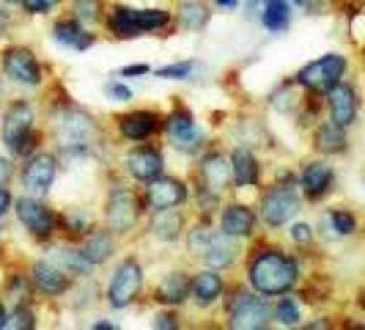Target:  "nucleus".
I'll return each mask as SVG.
<instances>
[{
	"label": "nucleus",
	"mask_w": 365,
	"mask_h": 330,
	"mask_svg": "<svg viewBox=\"0 0 365 330\" xmlns=\"http://www.w3.org/2000/svg\"><path fill=\"white\" fill-rule=\"evenodd\" d=\"M53 41L63 50H72V53H86L91 50L93 44L99 41V36L93 34L91 28H86L83 22L72 14H63L53 22Z\"/></svg>",
	"instance_id": "nucleus-24"
},
{
	"label": "nucleus",
	"mask_w": 365,
	"mask_h": 330,
	"mask_svg": "<svg viewBox=\"0 0 365 330\" xmlns=\"http://www.w3.org/2000/svg\"><path fill=\"white\" fill-rule=\"evenodd\" d=\"M69 14L80 19L86 28H93V25H105L108 6L105 0H69Z\"/></svg>",
	"instance_id": "nucleus-36"
},
{
	"label": "nucleus",
	"mask_w": 365,
	"mask_h": 330,
	"mask_svg": "<svg viewBox=\"0 0 365 330\" xmlns=\"http://www.w3.org/2000/svg\"><path fill=\"white\" fill-rule=\"evenodd\" d=\"M258 226H261V220H258L256 206H250V204H245V201H237V199L222 204V209H220V215H217L220 231L228 234V237L239 239V242H247V239L256 237Z\"/></svg>",
	"instance_id": "nucleus-16"
},
{
	"label": "nucleus",
	"mask_w": 365,
	"mask_h": 330,
	"mask_svg": "<svg viewBox=\"0 0 365 330\" xmlns=\"http://www.w3.org/2000/svg\"><path fill=\"white\" fill-rule=\"evenodd\" d=\"M302 278L299 259L277 248V245H258L245 261V284L264 297H280L297 289Z\"/></svg>",
	"instance_id": "nucleus-2"
},
{
	"label": "nucleus",
	"mask_w": 365,
	"mask_h": 330,
	"mask_svg": "<svg viewBox=\"0 0 365 330\" xmlns=\"http://www.w3.org/2000/svg\"><path fill=\"white\" fill-rule=\"evenodd\" d=\"M28 275H31V281H34L36 294L47 297V300L66 297L74 286V278H69V275L63 273L53 259H34V261L28 264Z\"/></svg>",
	"instance_id": "nucleus-19"
},
{
	"label": "nucleus",
	"mask_w": 365,
	"mask_h": 330,
	"mask_svg": "<svg viewBox=\"0 0 365 330\" xmlns=\"http://www.w3.org/2000/svg\"><path fill=\"white\" fill-rule=\"evenodd\" d=\"M256 212L261 226L269 229V231H277V229L289 226L302 212V193H299L297 176L289 174L283 182H274L269 187H264L261 196H258Z\"/></svg>",
	"instance_id": "nucleus-6"
},
{
	"label": "nucleus",
	"mask_w": 365,
	"mask_h": 330,
	"mask_svg": "<svg viewBox=\"0 0 365 330\" xmlns=\"http://www.w3.org/2000/svg\"><path fill=\"white\" fill-rule=\"evenodd\" d=\"M148 212L143 190H135L127 182H110L102 204V226H108L115 237H127Z\"/></svg>",
	"instance_id": "nucleus-5"
},
{
	"label": "nucleus",
	"mask_w": 365,
	"mask_h": 330,
	"mask_svg": "<svg viewBox=\"0 0 365 330\" xmlns=\"http://www.w3.org/2000/svg\"><path fill=\"white\" fill-rule=\"evenodd\" d=\"M36 129V108L31 99H11L9 108L3 110V124H0V144L11 154L14 149Z\"/></svg>",
	"instance_id": "nucleus-14"
},
{
	"label": "nucleus",
	"mask_w": 365,
	"mask_h": 330,
	"mask_svg": "<svg viewBox=\"0 0 365 330\" xmlns=\"http://www.w3.org/2000/svg\"><path fill=\"white\" fill-rule=\"evenodd\" d=\"M179 309H163V311L157 314L154 319H151V328L157 330H176L182 322H179Z\"/></svg>",
	"instance_id": "nucleus-45"
},
{
	"label": "nucleus",
	"mask_w": 365,
	"mask_h": 330,
	"mask_svg": "<svg viewBox=\"0 0 365 330\" xmlns=\"http://www.w3.org/2000/svg\"><path fill=\"white\" fill-rule=\"evenodd\" d=\"M349 72V58L341 53H324L319 58L308 61L305 66H299L294 74V83L308 94H319L327 96V91H332Z\"/></svg>",
	"instance_id": "nucleus-8"
},
{
	"label": "nucleus",
	"mask_w": 365,
	"mask_h": 330,
	"mask_svg": "<svg viewBox=\"0 0 365 330\" xmlns=\"http://www.w3.org/2000/svg\"><path fill=\"white\" fill-rule=\"evenodd\" d=\"M231 174H234V190H256L264 179V165L258 160L253 146L237 144L231 149Z\"/></svg>",
	"instance_id": "nucleus-22"
},
{
	"label": "nucleus",
	"mask_w": 365,
	"mask_h": 330,
	"mask_svg": "<svg viewBox=\"0 0 365 330\" xmlns=\"http://www.w3.org/2000/svg\"><path fill=\"white\" fill-rule=\"evenodd\" d=\"M0 239H3V226H0Z\"/></svg>",
	"instance_id": "nucleus-57"
},
{
	"label": "nucleus",
	"mask_w": 365,
	"mask_h": 330,
	"mask_svg": "<svg viewBox=\"0 0 365 330\" xmlns=\"http://www.w3.org/2000/svg\"><path fill=\"white\" fill-rule=\"evenodd\" d=\"M47 259H53L55 264L74 281H91L93 273H96V264L86 256L80 242H66V239L50 242V256Z\"/></svg>",
	"instance_id": "nucleus-21"
},
{
	"label": "nucleus",
	"mask_w": 365,
	"mask_h": 330,
	"mask_svg": "<svg viewBox=\"0 0 365 330\" xmlns=\"http://www.w3.org/2000/svg\"><path fill=\"white\" fill-rule=\"evenodd\" d=\"M297 91H302L297 83H294V77L292 80H286V83H280L277 86V91L269 94V105H272L277 113H292V110L299 108V96H297Z\"/></svg>",
	"instance_id": "nucleus-39"
},
{
	"label": "nucleus",
	"mask_w": 365,
	"mask_h": 330,
	"mask_svg": "<svg viewBox=\"0 0 365 330\" xmlns=\"http://www.w3.org/2000/svg\"><path fill=\"white\" fill-rule=\"evenodd\" d=\"M289 239H292L294 248H311L313 239H316V231H313L311 223H292L289 226Z\"/></svg>",
	"instance_id": "nucleus-44"
},
{
	"label": "nucleus",
	"mask_w": 365,
	"mask_h": 330,
	"mask_svg": "<svg viewBox=\"0 0 365 330\" xmlns=\"http://www.w3.org/2000/svg\"><path fill=\"white\" fill-rule=\"evenodd\" d=\"M192 196V187L184 182L182 176L163 174L154 182L143 184V199H146L148 212L157 209H170V206H184Z\"/></svg>",
	"instance_id": "nucleus-17"
},
{
	"label": "nucleus",
	"mask_w": 365,
	"mask_h": 330,
	"mask_svg": "<svg viewBox=\"0 0 365 330\" xmlns=\"http://www.w3.org/2000/svg\"><path fill=\"white\" fill-rule=\"evenodd\" d=\"M146 74H151L148 64H129V66L118 69V77H146Z\"/></svg>",
	"instance_id": "nucleus-49"
},
{
	"label": "nucleus",
	"mask_w": 365,
	"mask_h": 330,
	"mask_svg": "<svg viewBox=\"0 0 365 330\" xmlns=\"http://www.w3.org/2000/svg\"><path fill=\"white\" fill-rule=\"evenodd\" d=\"M242 6H245L247 11H256L258 6H261V0H242Z\"/></svg>",
	"instance_id": "nucleus-54"
},
{
	"label": "nucleus",
	"mask_w": 365,
	"mask_h": 330,
	"mask_svg": "<svg viewBox=\"0 0 365 330\" xmlns=\"http://www.w3.org/2000/svg\"><path fill=\"white\" fill-rule=\"evenodd\" d=\"M212 3L217 6L220 11H234V9H239L242 0H212Z\"/></svg>",
	"instance_id": "nucleus-51"
},
{
	"label": "nucleus",
	"mask_w": 365,
	"mask_h": 330,
	"mask_svg": "<svg viewBox=\"0 0 365 330\" xmlns=\"http://www.w3.org/2000/svg\"><path fill=\"white\" fill-rule=\"evenodd\" d=\"M143 284H146V273L138 256H124L115 267L105 289V300L113 311H124L129 306H135L143 294Z\"/></svg>",
	"instance_id": "nucleus-10"
},
{
	"label": "nucleus",
	"mask_w": 365,
	"mask_h": 330,
	"mask_svg": "<svg viewBox=\"0 0 365 330\" xmlns=\"http://www.w3.org/2000/svg\"><path fill=\"white\" fill-rule=\"evenodd\" d=\"M102 226L88 206H66L58 212V237L66 242H83Z\"/></svg>",
	"instance_id": "nucleus-27"
},
{
	"label": "nucleus",
	"mask_w": 365,
	"mask_h": 330,
	"mask_svg": "<svg viewBox=\"0 0 365 330\" xmlns=\"http://www.w3.org/2000/svg\"><path fill=\"white\" fill-rule=\"evenodd\" d=\"M146 234L163 245H173L184 239L187 234V215H184L182 206H170V209H157L148 215L146 223Z\"/></svg>",
	"instance_id": "nucleus-26"
},
{
	"label": "nucleus",
	"mask_w": 365,
	"mask_h": 330,
	"mask_svg": "<svg viewBox=\"0 0 365 330\" xmlns=\"http://www.w3.org/2000/svg\"><path fill=\"white\" fill-rule=\"evenodd\" d=\"M6 328H9V330H34V328H36V311H34V300L11 303Z\"/></svg>",
	"instance_id": "nucleus-40"
},
{
	"label": "nucleus",
	"mask_w": 365,
	"mask_h": 330,
	"mask_svg": "<svg viewBox=\"0 0 365 330\" xmlns=\"http://www.w3.org/2000/svg\"><path fill=\"white\" fill-rule=\"evenodd\" d=\"M225 289H228V281H225L222 270L203 267L198 273H192V294H190V300L195 303V309L209 311V309H215L217 303H222Z\"/></svg>",
	"instance_id": "nucleus-25"
},
{
	"label": "nucleus",
	"mask_w": 365,
	"mask_h": 330,
	"mask_svg": "<svg viewBox=\"0 0 365 330\" xmlns=\"http://www.w3.org/2000/svg\"><path fill=\"white\" fill-rule=\"evenodd\" d=\"M105 94H108L110 99H115V102H132V99H135V91L129 89L127 83H121V80L105 83Z\"/></svg>",
	"instance_id": "nucleus-46"
},
{
	"label": "nucleus",
	"mask_w": 365,
	"mask_h": 330,
	"mask_svg": "<svg viewBox=\"0 0 365 330\" xmlns=\"http://www.w3.org/2000/svg\"><path fill=\"white\" fill-rule=\"evenodd\" d=\"M93 330H115V322H93Z\"/></svg>",
	"instance_id": "nucleus-53"
},
{
	"label": "nucleus",
	"mask_w": 365,
	"mask_h": 330,
	"mask_svg": "<svg viewBox=\"0 0 365 330\" xmlns=\"http://www.w3.org/2000/svg\"><path fill=\"white\" fill-rule=\"evenodd\" d=\"M176 25L173 14L168 9H138V6H127V3H115L110 6L105 14V28L113 39L118 41H129V39H140L148 34H163Z\"/></svg>",
	"instance_id": "nucleus-3"
},
{
	"label": "nucleus",
	"mask_w": 365,
	"mask_h": 330,
	"mask_svg": "<svg viewBox=\"0 0 365 330\" xmlns=\"http://www.w3.org/2000/svg\"><path fill=\"white\" fill-rule=\"evenodd\" d=\"M163 132L165 138H168V144H170V149H176L184 157H198L201 151L209 149L206 132L198 124L195 113L187 108V105H182V102H176L173 108L165 113Z\"/></svg>",
	"instance_id": "nucleus-7"
},
{
	"label": "nucleus",
	"mask_w": 365,
	"mask_h": 330,
	"mask_svg": "<svg viewBox=\"0 0 365 330\" xmlns=\"http://www.w3.org/2000/svg\"><path fill=\"white\" fill-rule=\"evenodd\" d=\"M190 294H192V273H187V270H170L154 286L151 300L157 306H163V309H182L184 303H190Z\"/></svg>",
	"instance_id": "nucleus-23"
},
{
	"label": "nucleus",
	"mask_w": 365,
	"mask_h": 330,
	"mask_svg": "<svg viewBox=\"0 0 365 330\" xmlns=\"http://www.w3.org/2000/svg\"><path fill=\"white\" fill-rule=\"evenodd\" d=\"M14 215L31 239L41 245H50L58 239V209H53L41 196L22 193L19 199H14Z\"/></svg>",
	"instance_id": "nucleus-9"
},
{
	"label": "nucleus",
	"mask_w": 365,
	"mask_h": 330,
	"mask_svg": "<svg viewBox=\"0 0 365 330\" xmlns=\"http://www.w3.org/2000/svg\"><path fill=\"white\" fill-rule=\"evenodd\" d=\"M195 72V61H176V64H165L160 69H154L157 80H187Z\"/></svg>",
	"instance_id": "nucleus-42"
},
{
	"label": "nucleus",
	"mask_w": 365,
	"mask_h": 330,
	"mask_svg": "<svg viewBox=\"0 0 365 330\" xmlns=\"http://www.w3.org/2000/svg\"><path fill=\"white\" fill-rule=\"evenodd\" d=\"M327 3H338V0H327Z\"/></svg>",
	"instance_id": "nucleus-58"
},
{
	"label": "nucleus",
	"mask_w": 365,
	"mask_h": 330,
	"mask_svg": "<svg viewBox=\"0 0 365 330\" xmlns=\"http://www.w3.org/2000/svg\"><path fill=\"white\" fill-rule=\"evenodd\" d=\"M0 72L9 83L19 89H41L44 86V66L36 58V53L25 44H9L0 53Z\"/></svg>",
	"instance_id": "nucleus-11"
},
{
	"label": "nucleus",
	"mask_w": 365,
	"mask_h": 330,
	"mask_svg": "<svg viewBox=\"0 0 365 330\" xmlns=\"http://www.w3.org/2000/svg\"><path fill=\"white\" fill-rule=\"evenodd\" d=\"M47 138L55 146V154L63 160H83L102 146V124L91 110L80 108L69 99L50 108Z\"/></svg>",
	"instance_id": "nucleus-1"
},
{
	"label": "nucleus",
	"mask_w": 365,
	"mask_h": 330,
	"mask_svg": "<svg viewBox=\"0 0 365 330\" xmlns=\"http://www.w3.org/2000/svg\"><path fill=\"white\" fill-rule=\"evenodd\" d=\"M327 218H329V223H332L338 239L351 237V234L357 231V218H354V212H349V209H341V206L327 209Z\"/></svg>",
	"instance_id": "nucleus-41"
},
{
	"label": "nucleus",
	"mask_w": 365,
	"mask_h": 330,
	"mask_svg": "<svg viewBox=\"0 0 365 330\" xmlns=\"http://www.w3.org/2000/svg\"><path fill=\"white\" fill-rule=\"evenodd\" d=\"M195 182L206 184L217 193H228L234 190V174H231V157L220 149H206L198 154V165H195Z\"/></svg>",
	"instance_id": "nucleus-18"
},
{
	"label": "nucleus",
	"mask_w": 365,
	"mask_h": 330,
	"mask_svg": "<svg viewBox=\"0 0 365 330\" xmlns=\"http://www.w3.org/2000/svg\"><path fill=\"white\" fill-rule=\"evenodd\" d=\"M6 322H9V309H6V300L0 297V330H6Z\"/></svg>",
	"instance_id": "nucleus-52"
},
{
	"label": "nucleus",
	"mask_w": 365,
	"mask_h": 330,
	"mask_svg": "<svg viewBox=\"0 0 365 330\" xmlns=\"http://www.w3.org/2000/svg\"><path fill=\"white\" fill-rule=\"evenodd\" d=\"M61 3L63 0H22L17 9L22 14H28V17H47V14H53Z\"/></svg>",
	"instance_id": "nucleus-43"
},
{
	"label": "nucleus",
	"mask_w": 365,
	"mask_h": 330,
	"mask_svg": "<svg viewBox=\"0 0 365 330\" xmlns=\"http://www.w3.org/2000/svg\"><path fill=\"white\" fill-rule=\"evenodd\" d=\"M6 3H11V6H19V3H22V0H6Z\"/></svg>",
	"instance_id": "nucleus-56"
},
{
	"label": "nucleus",
	"mask_w": 365,
	"mask_h": 330,
	"mask_svg": "<svg viewBox=\"0 0 365 330\" xmlns=\"http://www.w3.org/2000/svg\"><path fill=\"white\" fill-rule=\"evenodd\" d=\"M274 325H283V328H299L302 325V306H299L297 294H280L274 300Z\"/></svg>",
	"instance_id": "nucleus-37"
},
{
	"label": "nucleus",
	"mask_w": 365,
	"mask_h": 330,
	"mask_svg": "<svg viewBox=\"0 0 365 330\" xmlns=\"http://www.w3.org/2000/svg\"><path fill=\"white\" fill-rule=\"evenodd\" d=\"M209 17H212V11H209V3L206 0H179V6H176V25L187 31V34H198L203 31L206 25H209Z\"/></svg>",
	"instance_id": "nucleus-32"
},
{
	"label": "nucleus",
	"mask_w": 365,
	"mask_h": 330,
	"mask_svg": "<svg viewBox=\"0 0 365 330\" xmlns=\"http://www.w3.org/2000/svg\"><path fill=\"white\" fill-rule=\"evenodd\" d=\"M9 212H14V193L9 187H0V220L6 218Z\"/></svg>",
	"instance_id": "nucleus-50"
},
{
	"label": "nucleus",
	"mask_w": 365,
	"mask_h": 330,
	"mask_svg": "<svg viewBox=\"0 0 365 330\" xmlns=\"http://www.w3.org/2000/svg\"><path fill=\"white\" fill-rule=\"evenodd\" d=\"M292 0H261V25L269 34H286L292 25Z\"/></svg>",
	"instance_id": "nucleus-33"
},
{
	"label": "nucleus",
	"mask_w": 365,
	"mask_h": 330,
	"mask_svg": "<svg viewBox=\"0 0 365 330\" xmlns=\"http://www.w3.org/2000/svg\"><path fill=\"white\" fill-rule=\"evenodd\" d=\"M313 149L322 154V157H335V154H344L349 149V135L346 127L335 124L332 119L319 121L313 129Z\"/></svg>",
	"instance_id": "nucleus-30"
},
{
	"label": "nucleus",
	"mask_w": 365,
	"mask_h": 330,
	"mask_svg": "<svg viewBox=\"0 0 365 330\" xmlns=\"http://www.w3.org/2000/svg\"><path fill=\"white\" fill-rule=\"evenodd\" d=\"M58 168H61V157L55 151H47V149H41L36 154H31L28 160H22V168H19L22 193L47 199L55 179H58Z\"/></svg>",
	"instance_id": "nucleus-12"
},
{
	"label": "nucleus",
	"mask_w": 365,
	"mask_h": 330,
	"mask_svg": "<svg viewBox=\"0 0 365 330\" xmlns=\"http://www.w3.org/2000/svg\"><path fill=\"white\" fill-rule=\"evenodd\" d=\"M324 105H327V110H329V119H332L335 124H341V127L349 129L357 121V116H360V94H357V89H354L351 83L341 80L332 91H327Z\"/></svg>",
	"instance_id": "nucleus-28"
},
{
	"label": "nucleus",
	"mask_w": 365,
	"mask_h": 330,
	"mask_svg": "<svg viewBox=\"0 0 365 330\" xmlns=\"http://www.w3.org/2000/svg\"><path fill=\"white\" fill-rule=\"evenodd\" d=\"M165 127V116L154 108H135L115 119V132L124 144H143L157 138Z\"/></svg>",
	"instance_id": "nucleus-15"
},
{
	"label": "nucleus",
	"mask_w": 365,
	"mask_h": 330,
	"mask_svg": "<svg viewBox=\"0 0 365 330\" xmlns=\"http://www.w3.org/2000/svg\"><path fill=\"white\" fill-rule=\"evenodd\" d=\"M217 226H212V220H195L192 226H187V234H184V245H187V254L192 259H201L206 254V248L212 245V239L217 237Z\"/></svg>",
	"instance_id": "nucleus-34"
},
{
	"label": "nucleus",
	"mask_w": 365,
	"mask_h": 330,
	"mask_svg": "<svg viewBox=\"0 0 365 330\" xmlns=\"http://www.w3.org/2000/svg\"><path fill=\"white\" fill-rule=\"evenodd\" d=\"M242 256V242L234 237H228V234H222L217 231V237L212 239V245L206 248V254L201 256L203 267H212V270H228V267H234Z\"/></svg>",
	"instance_id": "nucleus-29"
},
{
	"label": "nucleus",
	"mask_w": 365,
	"mask_h": 330,
	"mask_svg": "<svg viewBox=\"0 0 365 330\" xmlns=\"http://www.w3.org/2000/svg\"><path fill=\"white\" fill-rule=\"evenodd\" d=\"M11 9H17V6H11V3H0V39L6 36L9 31H11V25H14V11Z\"/></svg>",
	"instance_id": "nucleus-48"
},
{
	"label": "nucleus",
	"mask_w": 365,
	"mask_h": 330,
	"mask_svg": "<svg viewBox=\"0 0 365 330\" xmlns=\"http://www.w3.org/2000/svg\"><path fill=\"white\" fill-rule=\"evenodd\" d=\"M83 251H86V256L91 259L96 267H102V264H108L110 259L118 254V237L110 231L108 226H99L96 231H93L91 237H86L83 242Z\"/></svg>",
	"instance_id": "nucleus-31"
},
{
	"label": "nucleus",
	"mask_w": 365,
	"mask_h": 330,
	"mask_svg": "<svg viewBox=\"0 0 365 330\" xmlns=\"http://www.w3.org/2000/svg\"><path fill=\"white\" fill-rule=\"evenodd\" d=\"M297 184L305 201H322L335 187V168L327 160H308L297 174Z\"/></svg>",
	"instance_id": "nucleus-20"
},
{
	"label": "nucleus",
	"mask_w": 365,
	"mask_h": 330,
	"mask_svg": "<svg viewBox=\"0 0 365 330\" xmlns=\"http://www.w3.org/2000/svg\"><path fill=\"white\" fill-rule=\"evenodd\" d=\"M222 314L225 328L231 330H267L274 325V303H269V297L253 292L250 286L225 289Z\"/></svg>",
	"instance_id": "nucleus-4"
},
{
	"label": "nucleus",
	"mask_w": 365,
	"mask_h": 330,
	"mask_svg": "<svg viewBox=\"0 0 365 330\" xmlns=\"http://www.w3.org/2000/svg\"><path fill=\"white\" fill-rule=\"evenodd\" d=\"M292 6H299V9H305V6H311V0H292Z\"/></svg>",
	"instance_id": "nucleus-55"
},
{
	"label": "nucleus",
	"mask_w": 365,
	"mask_h": 330,
	"mask_svg": "<svg viewBox=\"0 0 365 330\" xmlns=\"http://www.w3.org/2000/svg\"><path fill=\"white\" fill-rule=\"evenodd\" d=\"M165 168H168V163H165L163 146L148 144V141L129 146L121 157V174L138 184L154 182L157 176H163Z\"/></svg>",
	"instance_id": "nucleus-13"
},
{
	"label": "nucleus",
	"mask_w": 365,
	"mask_h": 330,
	"mask_svg": "<svg viewBox=\"0 0 365 330\" xmlns=\"http://www.w3.org/2000/svg\"><path fill=\"white\" fill-rule=\"evenodd\" d=\"M34 281H31V275L17 270V273L6 275V284H3V297L9 300V303H22V300H34Z\"/></svg>",
	"instance_id": "nucleus-38"
},
{
	"label": "nucleus",
	"mask_w": 365,
	"mask_h": 330,
	"mask_svg": "<svg viewBox=\"0 0 365 330\" xmlns=\"http://www.w3.org/2000/svg\"><path fill=\"white\" fill-rule=\"evenodd\" d=\"M17 176V165H14V157H6L0 154V187H9Z\"/></svg>",
	"instance_id": "nucleus-47"
},
{
	"label": "nucleus",
	"mask_w": 365,
	"mask_h": 330,
	"mask_svg": "<svg viewBox=\"0 0 365 330\" xmlns=\"http://www.w3.org/2000/svg\"><path fill=\"white\" fill-rule=\"evenodd\" d=\"M192 196H195V209H198V218L201 220H217L220 209H222V193L206 187V184L195 182L192 179Z\"/></svg>",
	"instance_id": "nucleus-35"
}]
</instances>
